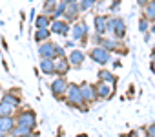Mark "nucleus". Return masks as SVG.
Listing matches in <instances>:
<instances>
[{
  "label": "nucleus",
  "mask_w": 155,
  "mask_h": 137,
  "mask_svg": "<svg viewBox=\"0 0 155 137\" xmlns=\"http://www.w3.org/2000/svg\"><path fill=\"white\" fill-rule=\"evenodd\" d=\"M66 93H68V102L69 104L79 106L81 110H84V99L81 95V88L79 86H77V84H69L68 90H66Z\"/></svg>",
  "instance_id": "nucleus-1"
},
{
  "label": "nucleus",
  "mask_w": 155,
  "mask_h": 137,
  "mask_svg": "<svg viewBox=\"0 0 155 137\" xmlns=\"http://www.w3.org/2000/svg\"><path fill=\"white\" fill-rule=\"evenodd\" d=\"M90 55H91V58H93L97 64H106V62L110 60V51L104 49V48H93Z\"/></svg>",
  "instance_id": "nucleus-2"
},
{
  "label": "nucleus",
  "mask_w": 155,
  "mask_h": 137,
  "mask_svg": "<svg viewBox=\"0 0 155 137\" xmlns=\"http://www.w3.org/2000/svg\"><path fill=\"white\" fill-rule=\"evenodd\" d=\"M81 88V95H82V99H84V102H91V101H95L97 99V92H95V86H91V84H81L79 86Z\"/></svg>",
  "instance_id": "nucleus-3"
},
{
  "label": "nucleus",
  "mask_w": 155,
  "mask_h": 137,
  "mask_svg": "<svg viewBox=\"0 0 155 137\" xmlns=\"http://www.w3.org/2000/svg\"><path fill=\"white\" fill-rule=\"evenodd\" d=\"M68 81L64 79V77H60V79H57V81H53V84H51V90H53V93H55V97H58V95H62V93H66V90H68Z\"/></svg>",
  "instance_id": "nucleus-4"
},
{
  "label": "nucleus",
  "mask_w": 155,
  "mask_h": 137,
  "mask_svg": "<svg viewBox=\"0 0 155 137\" xmlns=\"http://www.w3.org/2000/svg\"><path fill=\"white\" fill-rule=\"evenodd\" d=\"M84 58H86L84 51H81V49H73L71 55L68 57V62H69V66H71V64H73V66H81V64L84 62Z\"/></svg>",
  "instance_id": "nucleus-5"
},
{
  "label": "nucleus",
  "mask_w": 155,
  "mask_h": 137,
  "mask_svg": "<svg viewBox=\"0 0 155 137\" xmlns=\"http://www.w3.org/2000/svg\"><path fill=\"white\" fill-rule=\"evenodd\" d=\"M69 70V62L66 57H58L55 60V73H60V75H66Z\"/></svg>",
  "instance_id": "nucleus-6"
},
{
  "label": "nucleus",
  "mask_w": 155,
  "mask_h": 137,
  "mask_svg": "<svg viewBox=\"0 0 155 137\" xmlns=\"http://www.w3.org/2000/svg\"><path fill=\"white\" fill-rule=\"evenodd\" d=\"M55 44H51V42H46V44H42L40 46V55H42V58H53L55 60Z\"/></svg>",
  "instance_id": "nucleus-7"
},
{
  "label": "nucleus",
  "mask_w": 155,
  "mask_h": 137,
  "mask_svg": "<svg viewBox=\"0 0 155 137\" xmlns=\"http://www.w3.org/2000/svg\"><path fill=\"white\" fill-rule=\"evenodd\" d=\"M86 35H88V26H86V22H79L75 28H73V38H86Z\"/></svg>",
  "instance_id": "nucleus-8"
},
{
  "label": "nucleus",
  "mask_w": 155,
  "mask_h": 137,
  "mask_svg": "<svg viewBox=\"0 0 155 137\" xmlns=\"http://www.w3.org/2000/svg\"><path fill=\"white\" fill-rule=\"evenodd\" d=\"M51 29H53V33H58V35L66 37L68 31H69V26H68L66 22H62V20H55L53 26H51Z\"/></svg>",
  "instance_id": "nucleus-9"
},
{
  "label": "nucleus",
  "mask_w": 155,
  "mask_h": 137,
  "mask_svg": "<svg viewBox=\"0 0 155 137\" xmlns=\"http://www.w3.org/2000/svg\"><path fill=\"white\" fill-rule=\"evenodd\" d=\"M95 92H97V97H102V99H108L111 95V88L106 82H99L95 86Z\"/></svg>",
  "instance_id": "nucleus-10"
},
{
  "label": "nucleus",
  "mask_w": 155,
  "mask_h": 137,
  "mask_svg": "<svg viewBox=\"0 0 155 137\" xmlns=\"http://www.w3.org/2000/svg\"><path fill=\"white\" fill-rule=\"evenodd\" d=\"M79 6L77 4H68L66 6V9H64V15H66V20H75L77 18V15H79Z\"/></svg>",
  "instance_id": "nucleus-11"
},
{
  "label": "nucleus",
  "mask_w": 155,
  "mask_h": 137,
  "mask_svg": "<svg viewBox=\"0 0 155 137\" xmlns=\"http://www.w3.org/2000/svg\"><path fill=\"white\" fill-rule=\"evenodd\" d=\"M40 70H42L44 73H48V75L55 73V60H53V58H42V62H40Z\"/></svg>",
  "instance_id": "nucleus-12"
},
{
  "label": "nucleus",
  "mask_w": 155,
  "mask_h": 137,
  "mask_svg": "<svg viewBox=\"0 0 155 137\" xmlns=\"http://www.w3.org/2000/svg\"><path fill=\"white\" fill-rule=\"evenodd\" d=\"M2 102H4V104H9V106L15 108V106L20 104V99H18L17 95H13V92H11V93H6V95L2 97Z\"/></svg>",
  "instance_id": "nucleus-13"
},
{
  "label": "nucleus",
  "mask_w": 155,
  "mask_h": 137,
  "mask_svg": "<svg viewBox=\"0 0 155 137\" xmlns=\"http://www.w3.org/2000/svg\"><path fill=\"white\" fill-rule=\"evenodd\" d=\"M106 22H108V18H104V17H97L95 18V29H97L99 35L106 33Z\"/></svg>",
  "instance_id": "nucleus-14"
},
{
  "label": "nucleus",
  "mask_w": 155,
  "mask_h": 137,
  "mask_svg": "<svg viewBox=\"0 0 155 137\" xmlns=\"http://www.w3.org/2000/svg\"><path fill=\"white\" fill-rule=\"evenodd\" d=\"M13 119L11 117H0V132H8V130H13Z\"/></svg>",
  "instance_id": "nucleus-15"
},
{
  "label": "nucleus",
  "mask_w": 155,
  "mask_h": 137,
  "mask_svg": "<svg viewBox=\"0 0 155 137\" xmlns=\"http://www.w3.org/2000/svg\"><path fill=\"white\" fill-rule=\"evenodd\" d=\"M144 17H146V20H155V2H150V4H146Z\"/></svg>",
  "instance_id": "nucleus-16"
},
{
  "label": "nucleus",
  "mask_w": 155,
  "mask_h": 137,
  "mask_svg": "<svg viewBox=\"0 0 155 137\" xmlns=\"http://www.w3.org/2000/svg\"><path fill=\"white\" fill-rule=\"evenodd\" d=\"M99 79H102V82H113L115 81L113 73L111 72H106V70H101L99 72Z\"/></svg>",
  "instance_id": "nucleus-17"
},
{
  "label": "nucleus",
  "mask_w": 155,
  "mask_h": 137,
  "mask_svg": "<svg viewBox=\"0 0 155 137\" xmlns=\"http://www.w3.org/2000/svg\"><path fill=\"white\" fill-rule=\"evenodd\" d=\"M48 26H49L48 17H38V18H37V28H38V29H48Z\"/></svg>",
  "instance_id": "nucleus-18"
},
{
  "label": "nucleus",
  "mask_w": 155,
  "mask_h": 137,
  "mask_svg": "<svg viewBox=\"0 0 155 137\" xmlns=\"http://www.w3.org/2000/svg\"><path fill=\"white\" fill-rule=\"evenodd\" d=\"M35 38H37L38 42H40V40H48V38H49V31H48V29H38Z\"/></svg>",
  "instance_id": "nucleus-19"
},
{
  "label": "nucleus",
  "mask_w": 155,
  "mask_h": 137,
  "mask_svg": "<svg viewBox=\"0 0 155 137\" xmlns=\"http://www.w3.org/2000/svg\"><path fill=\"white\" fill-rule=\"evenodd\" d=\"M93 4H95V0H82L81 6H79V9H81V11H86V9H90Z\"/></svg>",
  "instance_id": "nucleus-20"
},
{
  "label": "nucleus",
  "mask_w": 155,
  "mask_h": 137,
  "mask_svg": "<svg viewBox=\"0 0 155 137\" xmlns=\"http://www.w3.org/2000/svg\"><path fill=\"white\" fill-rule=\"evenodd\" d=\"M55 8H57V0H46V11L48 13L55 11Z\"/></svg>",
  "instance_id": "nucleus-21"
},
{
  "label": "nucleus",
  "mask_w": 155,
  "mask_h": 137,
  "mask_svg": "<svg viewBox=\"0 0 155 137\" xmlns=\"http://www.w3.org/2000/svg\"><path fill=\"white\" fill-rule=\"evenodd\" d=\"M139 29H140V31H146V29H148V20H144V18H142V20H140V24H139Z\"/></svg>",
  "instance_id": "nucleus-22"
},
{
  "label": "nucleus",
  "mask_w": 155,
  "mask_h": 137,
  "mask_svg": "<svg viewBox=\"0 0 155 137\" xmlns=\"http://www.w3.org/2000/svg\"><path fill=\"white\" fill-rule=\"evenodd\" d=\"M139 4H146V0H139Z\"/></svg>",
  "instance_id": "nucleus-23"
},
{
  "label": "nucleus",
  "mask_w": 155,
  "mask_h": 137,
  "mask_svg": "<svg viewBox=\"0 0 155 137\" xmlns=\"http://www.w3.org/2000/svg\"><path fill=\"white\" fill-rule=\"evenodd\" d=\"M79 137H86V135H79Z\"/></svg>",
  "instance_id": "nucleus-24"
},
{
  "label": "nucleus",
  "mask_w": 155,
  "mask_h": 137,
  "mask_svg": "<svg viewBox=\"0 0 155 137\" xmlns=\"http://www.w3.org/2000/svg\"><path fill=\"white\" fill-rule=\"evenodd\" d=\"M0 137H2V132H0Z\"/></svg>",
  "instance_id": "nucleus-25"
}]
</instances>
